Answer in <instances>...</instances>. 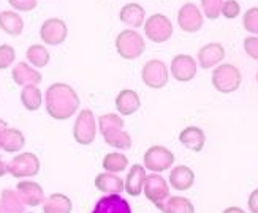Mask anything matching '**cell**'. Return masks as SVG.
Here are the masks:
<instances>
[{"mask_svg": "<svg viewBox=\"0 0 258 213\" xmlns=\"http://www.w3.org/2000/svg\"><path fill=\"white\" fill-rule=\"evenodd\" d=\"M44 103H46V112L49 117L54 120H69L80 109L81 99L72 85L55 82L48 87Z\"/></svg>", "mask_w": 258, "mask_h": 213, "instance_id": "1", "label": "cell"}, {"mask_svg": "<svg viewBox=\"0 0 258 213\" xmlns=\"http://www.w3.org/2000/svg\"><path fill=\"white\" fill-rule=\"evenodd\" d=\"M242 76L241 71L231 63L219 65L212 71V85L220 93H233L241 87Z\"/></svg>", "mask_w": 258, "mask_h": 213, "instance_id": "2", "label": "cell"}, {"mask_svg": "<svg viewBox=\"0 0 258 213\" xmlns=\"http://www.w3.org/2000/svg\"><path fill=\"white\" fill-rule=\"evenodd\" d=\"M116 49H117V54L122 59L135 60V59L141 57V54L146 49V43L137 30L128 29V30L120 32L117 35Z\"/></svg>", "mask_w": 258, "mask_h": 213, "instance_id": "3", "label": "cell"}, {"mask_svg": "<svg viewBox=\"0 0 258 213\" xmlns=\"http://www.w3.org/2000/svg\"><path fill=\"white\" fill-rule=\"evenodd\" d=\"M73 138L81 145H91L97 138V120L91 109H83L73 127Z\"/></svg>", "mask_w": 258, "mask_h": 213, "instance_id": "4", "label": "cell"}, {"mask_svg": "<svg viewBox=\"0 0 258 213\" xmlns=\"http://www.w3.org/2000/svg\"><path fill=\"white\" fill-rule=\"evenodd\" d=\"M144 33L152 43H165L173 35V24L165 15L155 13L144 21Z\"/></svg>", "mask_w": 258, "mask_h": 213, "instance_id": "5", "label": "cell"}, {"mask_svg": "<svg viewBox=\"0 0 258 213\" xmlns=\"http://www.w3.org/2000/svg\"><path fill=\"white\" fill-rule=\"evenodd\" d=\"M40 160L35 153H19L15 156L8 164V174H11L16 178H24V177H35L40 172Z\"/></svg>", "mask_w": 258, "mask_h": 213, "instance_id": "6", "label": "cell"}, {"mask_svg": "<svg viewBox=\"0 0 258 213\" xmlns=\"http://www.w3.org/2000/svg\"><path fill=\"white\" fill-rule=\"evenodd\" d=\"M174 164V155L163 145H154L144 153V167L155 174L168 171Z\"/></svg>", "mask_w": 258, "mask_h": 213, "instance_id": "7", "label": "cell"}, {"mask_svg": "<svg viewBox=\"0 0 258 213\" xmlns=\"http://www.w3.org/2000/svg\"><path fill=\"white\" fill-rule=\"evenodd\" d=\"M168 76L170 74H168L166 63L159 59L146 62L143 66V71H141L143 82L151 88L165 87L168 84Z\"/></svg>", "mask_w": 258, "mask_h": 213, "instance_id": "8", "label": "cell"}, {"mask_svg": "<svg viewBox=\"0 0 258 213\" xmlns=\"http://www.w3.org/2000/svg\"><path fill=\"white\" fill-rule=\"evenodd\" d=\"M67 35H69V29H67L65 21L59 18L46 19L40 27V37L48 46H59L67 40Z\"/></svg>", "mask_w": 258, "mask_h": 213, "instance_id": "9", "label": "cell"}, {"mask_svg": "<svg viewBox=\"0 0 258 213\" xmlns=\"http://www.w3.org/2000/svg\"><path fill=\"white\" fill-rule=\"evenodd\" d=\"M203 22H205L203 15H201L200 8L195 4H192V2L184 4L181 7V10H179L177 24L184 32L195 33V32H198L201 27H203Z\"/></svg>", "mask_w": 258, "mask_h": 213, "instance_id": "10", "label": "cell"}, {"mask_svg": "<svg viewBox=\"0 0 258 213\" xmlns=\"http://www.w3.org/2000/svg\"><path fill=\"white\" fill-rule=\"evenodd\" d=\"M143 191H144V196L148 197V200H151V202L157 205L170 196V186H168L166 180L162 175L154 172V174L146 175Z\"/></svg>", "mask_w": 258, "mask_h": 213, "instance_id": "11", "label": "cell"}, {"mask_svg": "<svg viewBox=\"0 0 258 213\" xmlns=\"http://www.w3.org/2000/svg\"><path fill=\"white\" fill-rule=\"evenodd\" d=\"M171 74L179 82H188L197 76V60L188 54H179L171 60Z\"/></svg>", "mask_w": 258, "mask_h": 213, "instance_id": "12", "label": "cell"}, {"mask_svg": "<svg viewBox=\"0 0 258 213\" xmlns=\"http://www.w3.org/2000/svg\"><path fill=\"white\" fill-rule=\"evenodd\" d=\"M16 191H18L21 200L24 202V205H29V207H38L44 200V191H43L41 185L37 182L22 180L18 183Z\"/></svg>", "mask_w": 258, "mask_h": 213, "instance_id": "13", "label": "cell"}, {"mask_svg": "<svg viewBox=\"0 0 258 213\" xmlns=\"http://www.w3.org/2000/svg\"><path fill=\"white\" fill-rule=\"evenodd\" d=\"M223 57H225V49H223L220 43L205 44V46L198 51V62L203 70L214 68V66H217L223 60Z\"/></svg>", "mask_w": 258, "mask_h": 213, "instance_id": "14", "label": "cell"}, {"mask_svg": "<svg viewBox=\"0 0 258 213\" xmlns=\"http://www.w3.org/2000/svg\"><path fill=\"white\" fill-rule=\"evenodd\" d=\"M11 76H13V81L18 85H38L43 79L41 73L26 62L16 63L13 71H11Z\"/></svg>", "mask_w": 258, "mask_h": 213, "instance_id": "15", "label": "cell"}, {"mask_svg": "<svg viewBox=\"0 0 258 213\" xmlns=\"http://www.w3.org/2000/svg\"><path fill=\"white\" fill-rule=\"evenodd\" d=\"M92 213H132V208L122 196L111 194L100 199Z\"/></svg>", "mask_w": 258, "mask_h": 213, "instance_id": "16", "label": "cell"}, {"mask_svg": "<svg viewBox=\"0 0 258 213\" xmlns=\"http://www.w3.org/2000/svg\"><path fill=\"white\" fill-rule=\"evenodd\" d=\"M179 141H181V144L188 150L201 152L206 142V134L198 127H187L179 134Z\"/></svg>", "mask_w": 258, "mask_h": 213, "instance_id": "17", "label": "cell"}, {"mask_svg": "<svg viewBox=\"0 0 258 213\" xmlns=\"http://www.w3.org/2000/svg\"><path fill=\"white\" fill-rule=\"evenodd\" d=\"M116 108L119 111V114L124 117L135 114V112L141 108L138 93L135 90H130V88H125V90L119 92V95L116 98Z\"/></svg>", "mask_w": 258, "mask_h": 213, "instance_id": "18", "label": "cell"}, {"mask_svg": "<svg viewBox=\"0 0 258 213\" xmlns=\"http://www.w3.org/2000/svg\"><path fill=\"white\" fill-rule=\"evenodd\" d=\"M146 167L141 164H133L124 182V189L130 196H140L146 180Z\"/></svg>", "mask_w": 258, "mask_h": 213, "instance_id": "19", "label": "cell"}, {"mask_svg": "<svg viewBox=\"0 0 258 213\" xmlns=\"http://www.w3.org/2000/svg\"><path fill=\"white\" fill-rule=\"evenodd\" d=\"M195 174L187 166H176L170 174V185L177 191H187L194 186Z\"/></svg>", "mask_w": 258, "mask_h": 213, "instance_id": "20", "label": "cell"}, {"mask_svg": "<svg viewBox=\"0 0 258 213\" xmlns=\"http://www.w3.org/2000/svg\"><path fill=\"white\" fill-rule=\"evenodd\" d=\"M119 19L124 22V24H127L133 29H138V27L144 26L146 11L140 4H127L120 8Z\"/></svg>", "mask_w": 258, "mask_h": 213, "instance_id": "21", "label": "cell"}, {"mask_svg": "<svg viewBox=\"0 0 258 213\" xmlns=\"http://www.w3.org/2000/svg\"><path fill=\"white\" fill-rule=\"evenodd\" d=\"M95 188L102 193L119 194L124 191V180L113 172H103L95 177Z\"/></svg>", "mask_w": 258, "mask_h": 213, "instance_id": "22", "label": "cell"}, {"mask_svg": "<svg viewBox=\"0 0 258 213\" xmlns=\"http://www.w3.org/2000/svg\"><path fill=\"white\" fill-rule=\"evenodd\" d=\"M157 208L163 213H195L194 204L182 196H168L157 204Z\"/></svg>", "mask_w": 258, "mask_h": 213, "instance_id": "23", "label": "cell"}, {"mask_svg": "<svg viewBox=\"0 0 258 213\" xmlns=\"http://www.w3.org/2000/svg\"><path fill=\"white\" fill-rule=\"evenodd\" d=\"M73 204L69 196L54 193L43 200V213H72Z\"/></svg>", "mask_w": 258, "mask_h": 213, "instance_id": "24", "label": "cell"}, {"mask_svg": "<svg viewBox=\"0 0 258 213\" xmlns=\"http://www.w3.org/2000/svg\"><path fill=\"white\" fill-rule=\"evenodd\" d=\"M0 29L11 37H18L24 30V21L16 11H2L0 13Z\"/></svg>", "mask_w": 258, "mask_h": 213, "instance_id": "25", "label": "cell"}, {"mask_svg": "<svg viewBox=\"0 0 258 213\" xmlns=\"http://www.w3.org/2000/svg\"><path fill=\"white\" fill-rule=\"evenodd\" d=\"M0 207L4 213H24V202L21 200L16 189L5 188L0 193Z\"/></svg>", "mask_w": 258, "mask_h": 213, "instance_id": "26", "label": "cell"}, {"mask_svg": "<svg viewBox=\"0 0 258 213\" xmlns=\"http://www.w3.org/2000/svg\"><path fill=\"white\" fill-rule=\"evenodd\" d=\"M21 103L27 111H38L43 103V93L38 85H24L21 92Z\"/></svg>", "mask_w": 258, "mask_h": 213, "instance_id": "27", "label": "cell"}, {"mask_svg": "<svg viewBox=\"0 0 258 213\" xmlns=\"http://www.w3.org/2000/svg\"><path fill=\"white\" fill-rule=\"evenodd\" d=\"M26 145V138L18 128H7L2 138V149L8 153L19 152Z\"/></svg>", "mask_w": 258, "mask_h": 213, "instance_id": "28", "label": "cell"}, {"mask_svg": "<svg viewBox=\"0 0 258 213\" xmlns=\"http://www.w3.org/2000/svg\"><path fill=\"white\" fill-rule=\"evenodd\" d=\"M26 57L33 68H44L49 63L51 55L43 44H32L26 52Z\"/></svg>", "mask_w": 258, "mask_h": 213, "instance_id": "29", "label": "cell"}, {"mask_svg": "<svg viewBox=\"0 0 258 213\" xmlns=\"http://www.w3.org/2000/svg\"><path fill=\"white\" fill-rule=\"evenodd\" d=\"M103 139L108 145H111V147H114L117 150H128L132 147V136L124 130H116V131L106 133Z\"/></svg>", "mask_w": 258, "mask_h": 213, "instance_id": "30", "label": "cell"}, {"mask_svg": "<svg viewBox=\"0 0 258 213\" xmlns=\"http://www.w3.org/2000/svg\"><path fill=\"white\" fill-rule=\"evenodd\" d=\"M127 166H128V158L124 153H119V152L108 153L103 158V169L108 172H113V174L122 172V171H125Z\"/></svg>", "mask_w": 258, "mask_h": 213, "instance_id": "31", "label": "cell"}, {"mask_svg": "<svg viewBox=\"0 0 258 213\" xmlns=\"http://www.w3.org/2000/svg\"><path fill=\"white\" fill-rule=\"evenodd\" d=\"M98 128H100V133H102V136H105L106 133L124 130V120L117 114H103L98 119Z\"/></svg>", "mask_w": 258, "mask_h": 213, "instance_id": "32", "label": "cell"}, {"mask_svg": "<svg viewBox=\"0 0 258 213\" xmlns=\"http://www.w3.org/2000/svg\"><path fill=\"white\" fill-rule=\"evenodd\" d=\"M225 0H201V8L205 11V16L208 19H217L220 16L222 5Z\"/></svg>", "mask_w": 258, "mask_h": 213, "instance_id": "33", "label": "cell"}, {"mask_svg": "<svg viewBox=\"0 0 258 213\" xmlns=\"http://www.w3.org/2000/svg\"><path fill=\"white\" fill-rule=\"evenodd\" d=\"M244 29L253 33V35H258V7L249 8L244 13V19H242Z\"/></svg>", "mask_w": 258, "mask_h": 213, "instance_id": "34", "label": "cell"}, {"mask_svg": "<svg viewBox=\"0 0 258 213\" xmlns=\"http://www.w3.org/2000/svg\"><path fill=\"white\" fill-rule=\"evenodd\" d=\"M16 59V51L10 44H2L0 46V70H7Z\"/></svg>", "mask_w": 258, "mask_h": 213, "instance_id": "35", "label": "cell"}, {"mask_svg": "<svg viewBox=\"0 0 258 213\" xmlns=\"http://www.w3.org/2000/svg\"><path fill=\"white\" fill-rule=\"evenodd\" d=\"M239 13H241V7H239V4L236 2V0H225V2H223L220 15H223L227 19L238 18Z\"/></svg>", "mask_w": 258, "mask_h": 213, "instance_id": "36", "label": "cell"}, {"mask_svg": "<svg viewBox=\"0 0 258 213\" xmlns=\"http://www.w3.org/2000/svg\"><path fill=\"white\" fill-rule=\"evenodd\" d=\"M8 4L15 10L24 11V13H29V11L37 8V0H8Z\"/></svg>", "mask_w": 258, "mask_h": 213, "instance_id": "37", "label": "cell"}, {"mask_svg": "<svg viewBox=\"0 0 258 213\" xmlns=\"http://www.w3.org/2000/svg\"><path fill=\"white\" fill-rule=\"evenodd\" d=\"M244 51L249 57L258 60V37H247L244 40Z\"/></svg>", "mask_w": 258, "mask_h": 213, "instance_id": "38", "label": "cell"}, {"mask_svg": "<svg viewBox=\"0 0 258 213\" xmlns=\"http://www.w3.org/2000/svg\"><path fill=\"white\" fill-rule=\"evenodd\" d=\"M249 208L252 213H258V188L253 189L249 197Z\"/></svg>", "mask_w": 258, "mask_h": 213, "instance_id": "39", "label": "cell"}, {"mask_svg": "<svg viewBox=\"0 0 258 213\" xmlns=\"http://www.w3.org/2000/svg\"><path fill=\"white\" fill-rule=\"evenodd\" d=\"M7 128H8L7 122L0 119V149H2V138H4V133H5V130H7Z\"/></svg>", "mask_w": 258, "mask_h": 213, "instance_id": "40", "label": "cell"}, {"mask_svg": "<svg viewBox=\"0 0 258 213\" xmlns=\"http://www.w3.org/2000/svg\"><path fill=\"white\" fill-rule=\"evenodd\" d=\"M5 174H8V164L2 160V156H0V177H4Z\"/></svg>", "mask_w": 258, "mask_h": 213, "instance_id": "41", "label": "cell"}, {"mask_svg": "<svg viewBox=\"0 0 258 213\" xmlns=\"http://www.w3.org/2000/svg\"><path fill=\"white\" fill-rule=\"evenodd\" d=\"M222 213H245L242 208H239V207H228V208H225Z\"/></svg>", "mask_w": 258, "mask_h": 213, "instance_id": "42", "label": "cell"}, {"mask_svg": "<svg viewBox=\"0 0 258 213\" xmlns=\"http://www.w3.org/2000/svg\"><path fill=\"white\" fill-rule=\"evenodd\" d=\"M0 213H4V210H2V207H0Z\"/></svg>", "mask_w": 258, "mask_h": 213, "instance_id": "43", "label": "cell"}, {"mask_svg": "<svg viewBox=\"0 0 258 213\" xmlns=\"http://www.w3.org/2000/svg\"><path fill=\"white\" fill-rule=\"evenodd\" d=\"M256 82H258V73H256Z\"/></svg>", "mask_w": 258, "mask_h": 213, "instance_id": "44", "label": "cell"}]
</instances>
